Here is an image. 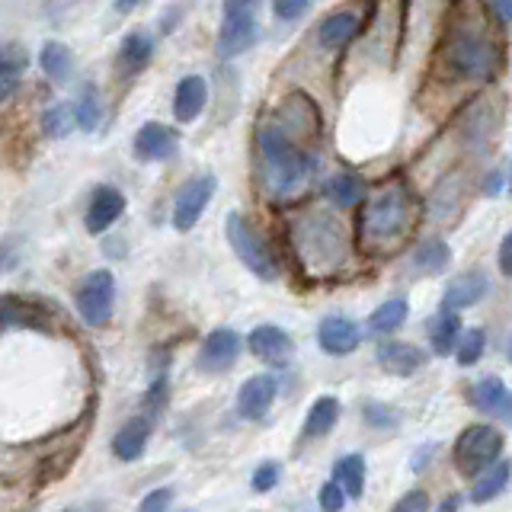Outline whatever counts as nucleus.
Instances as JSON below:
<instances>
[{
  "instance_id": "obj_1",
  "label": "nucleus",
  "mask_w": 512,
  "mask_h": 512,
  "mask_svg": "<svg viewBox=\"0 0 512 512\" xmlns=\"http://www.w3.org/2000/svg\"><path fill=\"white\" fill-rule=\"evenodd\" d=\"M413 228V196L404 183H391L368 196L356 218V240L362 253H391Z\"/></svg>"
},
{
  "instance_id": "obj_2",
  "label": "nucleus",
  "mask_w": 512,
  "mask_h": 512,
  "mask_svg": "<svg viewBox=\"0 0 512 512\" xmlns=\"http://www.w3.org/2000/svg\"><path fill=\"white\" fill-rule=\"evenodd\" d=\"M260 160H263V183L269 196L276 199H292L308 186L314 157L301 148L295 135L288 132V125H263L260 128Z\"/></svg>"
},
{
  "instance_id": "obj_3",
  "label": "nucleus",
  "mask_w": 512,
  "mask_h": 512,
  "mask_svg": "<svg viewBox=\"0 0 512 512\" xmlns=\"http://www.w3.org/2000/svg\"><path fill=\"white\" fill-rule=\"evenodd\" d=\"M439 64L458 80H490L503 64V52L484 29L448 26L439 45Z\"/></svg>"
},
{
  "instance_id": "obj_4",
  "label": "nucleus",
  "mask_w": 512,
  "mask_h": 512,
  "mask_svg": "<svg viewBox=\"0 0 512 512\" xmlns=\"http://www.w3.org/2000/svg\"><path fill=\"white\" fill-rule=\"evenodd\" d=\"M295 250L304 263L327 276L336 266H343V256H346L343 224L324 212L301 215L295 224Z\"/></svg>"
},
{
  "instance_id": "obj_5",
  "label": "nucleus",
  "mask_w": 512,
  "mask_h": 512,
  "mask_svg": "<svg viewBox=\"0 0 512 512\" xmlns=\"http://www.w3.org/2000/svg\"><path fill=\"white\" fill-rule=\"evenodd\" d=\"M228 240H231V247L237 253V260L244 263L256 279H263V282H272L279 276V263H276V256H272L269 244L260 237V231L253 228V224L244 218V215H237L231 212L228 215Z\"/></svg>"
},
{
  "instance_id": "obj_6",
  "label": "nucleus",
  "mask_w": 512,
  "mask_h": 512,
  "mask_svg": "<svg viewBox=\"0 0 512 512\" xmlns=\"http://www.w3.org/2000/svg\"><path fill=\"white\" fill-rule=\"evenodd\" d=\"M503 432L493 429V426H468L458 436L455 442V468L464 474V477H477L480 471H487L490 464L503 455Z\"/></svg>"
},
{
  "instance_id": "obj_7",
  "label": "nucleus",
  "mask_w": 512,
  "mask_h": 512,
  "mask_svg": "<svg viewBox=\"0 0 512 512\" xmlns=\"http://www.w3.org/2000/svg\"><path fill=\"white\" fill-rule=\"evenodd\" d=\"M112 304H116V279L109 269H93L84 276L77 288V311L84 317V324L103 327L112 317Z\"/></svg>"
},
{
  "instance_id": "obj_8",
  "label": "nucleus",
  "mask_w": 512,
  "mask_h": 512,
  "mask_svg": "<svg viewBox=\"0 0 512 512\" xmlns=\"http://www.w3.org/2000/svg\"><path fill=\"white\" fill-rule=\"evenodd\" d=\"M215 176H196V180H189L180 196H176V205H173V228L176 231H192L199 224V218L205 215L208 202L215 196Z\"/></svg>"
},
{
  "instance_id": "obj_9",
  "label": "nucleus",
  "mask_w": 512,
  "mask_h": 512,
  "mask_svg": "<svg viewBox=\"0 0 512 512\" xmlns=\"http://www.w3.org/2000/svg\"><path fill=\"white\" fill-rule=\"evenodd\" d=\"M468 404L490 416H500L506 426H512V391L503 384V378L487 375L474 381L468 388Z\"/></svg>"
},
{
  "instance_id": "obj_10",
  "label": "nucleus",
  "mask_w": 512,
  "mask_h": 512,
  "mask_svg": "<svg viewBox=\"0 0 512 512\" xmlns=\"http://www.w3.org/2000/svg\"><path fill=\"white\" fill-rule=\"evenodd\" d=\"M240 356V336L231 327H218L205 336L202 352H199V368L202 372H228Z\"/></svg>"
},
{
  "instance_id": "obj_11",
  "label": "nucleus",
  "mask_w": 512,
  "mask_h": 512,
  "mask_svg": "<svg viewBox=\"0 0 512 512\" xmlns=\"http://www.w3.org/2000/svg\"><path fill=\"white\" fill-rule=\"evenodd\" d=\"M279 394V384L272 375H253L240 384L237 391V413L244 416V420H263L269 413L272 400Z\"/></svg>"
},
{
  "instance_id": "obj_12",
  "label": "nucleus",
  "mask_w": 512,
  "mask_h": 512,
  "mask_svg": "<svg viewBox=\"0 0 512 512\" xmlns=\"http://www.w3.org/2000/svg\"><path fill=\"white\" fill-rule=\"evenodd\" d=\"M125 212V196L116 189V186H96L93 196H90V205H87V231L90 234H106L112 224H116Z\"/></svg>"
},
{
  "instance_id": "obj_13",
  "label": "nucleus",
  "mask_w": 512,
  "mask_h": 512,
  "mask_svg": "<svg viewBox=\"0 0 512 512\" xmlns=\"http://www.w3.org/2000/svg\"><path fill=\"white\" fill-rule=\"evenodd\" d=\"M247 349H250L260 362L285 365L288 359H292L295 343H292V336H288L282 327H276V324H260V327H256V330L250 333Z\"/></svg>"
},
{
  "instance_id": "obj_14",
  "label": "nucleus",
  "mask_w": 512,
  "mask_h": 512,
  "mask_svg": "<svg viewBox=\"0 0 512 512\" xmlns=\"http://www.w3.org/2000/svg\"><path fill=\"white\" fill-rule=\"evenodd\" d=\"M260 39V23L256 16H224L221 32H218V55L221 58H237L250 52Z\"/></svg>"
},
{
  "instance_id": "obj_15",
  "label": "nucleus",
  "mask_w": 512,
  "mask_h": 512,
  "mask_svg": "<svg viewBox=\"0 0 512 512\" xmlns=\"http://www.w3.org/2000/svg\"><path fill=\"white\" fill-rule=\"evenodd\" d=\"M317 343L327 356H349V352L359 349L362 330L356 320H349V317H327L324 324L317 327Z\"/></svg>"
},
{
  "instance_id": "obj_16",
  "label": "nucleus",
  "mask_w": 512,
  "mask_h": 512,
  "mask_svg": "<svg viewBox=\"0 0 512 512\" xmlns=\"http://www.w3.org/2000/svg\"><path fill=\"white\" fill-rule=\"evenodd\" d=\"M487 288H490V279H487V272H484V269H468V272H461V276H455L452 282L445 285V292H442V308H448V311H464V308H471V304H477L480 298L487 295Z\"/></svg>"
},
{
  "instance_id": "obj_17",
  "label": "nucleus",
  "mask_w": 512,
  "mask_h": 512,
  "mask_svg": "<svg viewBox=\"0 0 512 512\" xmlns=\"http://www.w3.org/2000/svg\"><path fill=\"white\" fill-rule=\"evenodd\" d=\"M378 365L384 368L388 375H397V378H410L416 375L420 368L426 365V352L413 343H404V340H391L378 346Z\"/></svg>"
},
{
  "instance_id": "obj_18",
  "label": "nucleus",
  "mask_w": 512,
  "mask_h": 512,
  "mask_svg": "<svg viewBox=\"0 0 512 512\" xmlns=\"http://www.w3.org/2000/svg\"><path fill=\"white\" fill-rule=\"evenodd\" d=\"M180 148V135L173 128L160 125V122H148L141 125V132L135 135V157L138 160H167Z\"/></svg>"
},
{
  "instance_id": "obj_19",
  "label": "nucleus",
  "mask_w": 512,
  "mask_h": 512,
  "mask_svg": "<svg viewBox=\"0 0 512 512\" xmlns=\"http://www.w3.org/2000/svg\"><path fill=\"white\" fill-rule=\"evenodd\" d=\"M205 103H208V84H205V77L189 74V77L180 80V84H176V93H173V116H176V122L199 119Z\"/></svg>"
},
{
  "instance_id": "obj_20",
  "label": "nucleus",
  "mask_w": 512,
  "mask_h": 512,
  "mask_svg": "<svg viewBox=\"0 0 512 512\" xmlns=\"http://www.w3.org/2000/svg\"><path fill=\"white\" fill-rule=\"evenodd\" d=\"M362 32V16L352 10H336L317 26V39L324 48H343Z\"/></svg>"
},
{
  "instance_id": "obj_21",
  "label": "nucleus",
  "mask_w": 512,
  "mask_h": 512,
  "mask_svg": "<svg viewBox=\"0 0 512 512\" xmlns=\"http://www.w3.org/2000/svg\"><path fill=\"white\" fill-rule=\"evenodd\" d=\"M148 436H151V416H135V420H128L116 432L112 452H116L119 461H135L144 455V448H148Z\"/></svg>"
},
{
  "instance_id": "obj_22",
  "label": "nucleus",
  "mask_w": 512,
  "mask_h": 512,
  "mask_svg": "<svg viewBox=\"0 0 512 512\" xmlns=\"http://www.w3.org/2000/svg\"><path fill=\"white\" fill-rule=\"evenodd\" d=\"M458 340H461V317H458V311L442 308L429 320V346L436 356H452Z\"/></svg>"
},
{
  "instance_id": "obj_23",
  "label": "nucleus",
  "mask_w": 512,
  "mask_h": 512,
  "mask_svg": "<svg viewBox=\"0 0 512 512\" xmlns=\"http://www.w3.org/2000/svg\"><path fill=\"white\" fill-rule=\"evenodd\" d=\"M336 420H340V400L336 397H317L311 410H308V420H304L301 426V439L304 442H314L320 436H327V432L336 426Z\"/></svg>"
},
{
  "instance_id": "obj_24",
  "label": "nucleus",
  "mask_w": 512,
  "mask_h": 512,
  "mask_svg": "<svg viewBox=\"0 0 512 512\" xmlns=\"http://www.w3.org/2000/svg\"><path fill=\"white\" fill-rule=\"evenodd\" d=\"M509 477H512V461L509 458L493 461L487 471H480L477 484L471 487V503H490V500H496V496L506 490Z\"/></svg>"
},
{
  "instance_id": "obj_25",
  "label": "nucleus",
  "mask_w": 512,
  "mask_h": 512,
  "mask_svg": "<svg viewBox=\"0 0 512 512\" xmlns=\"http://www.w3.org/2000/svg\"><path fill=\"white\" fill-rule=\"evenodd\" d=\"M151 58H154V39L148 32H132L119 48V71L138 74L141 68H148Z\"/></svg>"
},
{
  "instance_id": "obj_26",
  "label": "nucleus",
  "mask_w": 512,
  "mask_h": 512,
  "mask_svg": "<svg viewBox=\"0 0 512 512\" xmlns=\"http://www.w3.org/2000/svg\"><path fill=\"white\" fill-rule=\"evenodd\" d=\"M407 317H410V301L407 298H391V301H384L381 308H375L372 317H368V330H372L375 336H388V333L404 327Z\"/></svg>"
},
{
  "instance_id": "obj_27",
  "label": "nucleus",
  "mask_w": 512,
  "mask_h": 512,
  "mask_svg": "<svg viewBox=\"0 0 512 512\" xmlns=\"http://www.w3.org/2000/svg\"><path fill=\"white\" fill-rule=\"evenodd\" d=\"M413 263H416V269H420V272H426V276H439V272H445L448 263H452V250H448L445 240L426 237L423 244L416 247Z\"/></svg>"
},
{
  "instance_id": "obj_28",
  "label": "nucleus",
  "mask_w": 512,
  "mask_h": 512,
  "mask_svg": "<svg viewBox=\"0 0 512 512\" xmlns=\"http://www.w3.org/2000/svg\"><path fill=\"white\" fill-rule=\"evenodd\" d=\"M333 480L343 487L349 500H359L365 490V458L362 455H343L333 468Z\"/></svg>"
},
{
  "instance_id": "obj_29",
  "label": "nucleus",
  "mask_w": 512,
  "mask_h": 512,
  "mask_svg": "<svg viewBox=\"0 0 512 512\" xmlns=\"http://www.w3.org/2000/svg\"><path fill=\"white\" fill-rule=\"evenodd\" d=\"M324 192H327V199L333 205H356L365 196V186H362L359 176L340 173V176H333V180H327Z\"/></svg>"
},
{
  "instance_id": "obj_30",
  "label": "nucleus",
  "mask_w": 512,
  "mask_h": 512,
  "mask_svg": "<svg viewBox=\"0 0 512 512\" xmlns=\"http://www.w3.org/2000/svg\"><path fill=\"white\" fill-rule=\"evenodd\" d=\"M39 64H42V71H45L48 77L64 80V77L71 74V68H74V58H71V52H68L64 45L48 42V45L42 48V55H39Z\"/></svg>"
},
{
  "instance_id": "obj_31",
  "label": "nucleus",
  "mask_w": 512,
  "mask_h": 512,
  "mask_svg": "<svg viewBox=\"0 0 512 512\" xmlns=\"http://www.w3.org/2000/svg\"><path fill=\"white\" fill-rule=\"evenodd\" d=\"M74 119L84 132H93L96 122H100V93H96L93 84H87L84 93H80V100L74 106Z\"/></svg>"
},
{
  "instance_id": "obj_32",
  "label": "nucleus",
  "mask_w": 512,
  "mask_h": 512,
  "mask_svg": "<svg viewBox=\"0 0 512 512\" xmlns=\"http://www.w3.org/2000/svg\"><path fill=\"white\" fill-rule=\"evenodd\" d=\"M484 349H487V333L480 330V327H474V330H468L464 333L461 330V340H458V346H455V356H458V365H474L480 356H484Z\"/></svg>"
},
{
  "instance_id": "obj_33",
  "label": "nucleus",
  "mask_w": 512,
  "mask_h": 512,
  "mask_svg": "<svg viewBox=\"0 0 512 512\" xmlns=\"http://www.w3.org/2000/svg\"><path fill=\"white\" fill-rule=\"evenodd\" d=\"M71 122H74V116H71V109H68V106L48 109V112H45V119H42L45 135H52V138H64V135H68V132H71Z\"/></svg>"
},
{
  "instance_id": "obj_34",
  "label": "nucleus",
  "mask_w": 512,
  "mask_h": 512,
  "mask_svg": "<svg viewBox=\"0 0 512 512\" xmlns=\"http://www.w3.org/2000/svg\"><path fill=\"white\" fill-rule=\"evenodd\" d=\"M362 416H365V423L375 426V429H394L397 426V413L384 404H365Z\"/></svg>"
},
{
  "instance_id": "obj_35",
  "label": "nucleus",
  "mask_w": 512,
  "mask_h": 512,
  "mask_svg": "<svg viewBox=\"0 0 512 512\" xmlns=\"http://www.w3.org/2000/svg\"><path fill=\"white\" fill-rule=\"evenodd\" d=\"M279 477H282V468L276 461H266V464H260L256 468V474H253V490L256 493H269L272 487L279 484Z\"/></svg>"
},
{
  "instance_id": "obj_36",
  "label": "nucleus",
  "mask_w": 512,
  "mask_h": 512,
  "mask_svg": "<svg viewBox=\"0 0 512 512\" xmlns=\"http://www.w3.org/2000/svg\"><path fill=\"white\" fill-rule=\"evenodd\" d=\"M311 4H314V0H272V13H276L279 20L292 23V20H298V16L308 13Z\"/></svg>"
},
{
  "instance_id": "obj_37",
  "label": "nucleus",
  "mask_w": 512,
  "mask_h": 512,
  "mask_svg": "<svg viewBox=\"0 0 512 512\" xmlns=\"http://www.w3.org/2000/svg\"><path fill=\"white\" fill-rule=\"evenodd\" d=\"M317 503L324 506L327 512H340V509L346 506V493H343V487H340V484H336V480H330V484L320 487Z\"/></svg>"
},
{
  "instance_id": "obj_38",
  "label": "nucleus",
  "mask_w": 512,
  "mask_h": 512,
  "mask_svg": "<svg viewBox=\"0 0 512 512\" xmlns=\"http://www.w3.org/2000/svg\"><path fill=\"white\" fill-rule=\"evenodd\" d=\"M263 0H224V16H256Z\"/></svg>"
},
{
  "instance_id": "obj_39",
  "label": "nucleus",
  "mask_w": 512,
  "mask_h": 512,
  "mask_svg": "<svg viewBox=\"0 0 512 512\" xmlns=\"http://www.w3.org/2000/svg\"><path fill=\"white\" fill-rule=\"evenodd\" d=\"M429 509V496L426 490H410L404 500L397 503V512H426Z\"/></svg>"
},
{
  "instance_id": "obj_40",
  "label": "nucleus",
  "mask_w": 512,
  "mask_h": 512,
  "mask_svg": "<svg viewBox=\"0 0 512 512\" xmlns=\"http://www.w3.org/2000/svg\"><path fill=\"white\" fill-rule=\"evenodd\" d=\"M496 263H500V272L506 279H512V231L503 237V244H500V256H496Z\"/></svg>"
},
{
  "instance_id": "obj_41",
  "label": "nucleus",
  "mask_w": 512,
  "mask_h": 512,
  "mask_svg": "<svg viewBox=\"0 0 512 512\" xmlns=\"http://www.w3.org/2000/svg\"><path fill=\"white\" fill-rule=\"evenodd\" d=\"M170 500H173V493H170V490H154L151 496H144V500H141V509H144V512H151V509H167Z\"/></svg>"
},
{
  "instance_id": "obj_42",
  "label": "nucleus",
  "mask_w": 512,
  "mask_h": 512,
  "mask_svg": "<svg viewBox=\"0 0 512 512\" xmlns=\"http://www.w3.org/2000/svg\"><path fill=\"white\" fill-rule=\"evenodd\" d=\"M490 7L503 23H512V0H490Z\"/></svg>"
},
{
  "instance_id": "obj_43",
  "label": "nucleus",
  "mask_w": 512,
  "mask_h": 512,
  "mask_svg": "<svg viewBox=\"0 0 512 512\" xmlns=\"http://www.w3.org/2000/svg\"><path fill=\"white\" fill-rule=\"evenodd\" d=\"M16 266V253L4 244V247H0V272H4V269H13Z\"/></svg>"
},
{
  "instance_id": "obj_44",
  "label": "nucleus",
  "mask_w": 512,
  "mask_h": 512,
  "mask_svg": "<svg viewBox=\"0 0 512 512\" xmlns=\"http://www.w3.org/2000/svg\"><path fill=\"white\" fill-rule=\"evenodd\" d=\"M144 4V0H116V10L119 13H132L135 7H141Z\"/></svg>"
},
{
  "instance_id": "obj_45",
  "label": "nucleus",
  "mask_w": 512,
  "mask_h": 512,
  "mask_svg": "<svg viewBox=\"0 0 512 512\" xmlns=\"http://www.w3.org/2000/svg\"><path fill=\"white\" fill-rule=\"evenodd\" d=\"M455 506H458V496H448V500H442L439 509H455Z\"/></svg>"
},
{
  "instance_id": "obj_46",
  "label": "nucleus",
  "mask_w": 512,
  "mask_h": 512,
  "mask_svg": "<svg viewBox=\"0 0 512 512\" xmlns=\"http://www.w3.org/2000/svg\"><path fill=\"white\" fill-rule=\"evenodd\" d=\"M4 68H7V61H4V55H0V77H4Z\"/></svg>"
},
{
  "instance_id": "obj_47",
  "label": "nucleus",
  "mask_w": 512,
  "mask_h": 512,
  "mask_svg": "<svg viewBox=\"0 0 512 512\" xmlns=\"http://www.w3.org/2000/svg\"><path fill=\"white\" fill-rule=\"evenodd\" d=\"M506 356H509V362H512V343H509V352H506Z\"/></svg>"
}]
</instances>
